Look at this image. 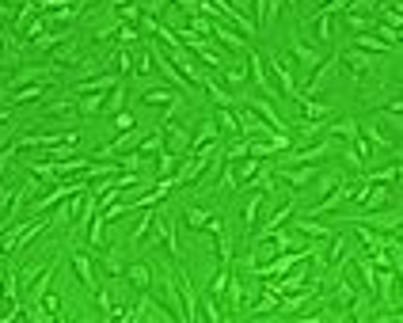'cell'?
<instances>
[{
  "instance_id": "13",
  "label": "cell",
  "mask_w": 403,
  "mask_h": 323,
  "mask_svg": "<svg viewBox=\"0 0 403 323\" xmlns=\"http://www.w3.org/2000/svg\"><path fill=\"white\" fill-rule=\"evenodd\" d=\"M202 88H206V92H209V99H213V103H217V107H232V92H225V88H221V84H217V80H213V76H206V80H202Z\"/></svg>"
},
{
  "instance_id": "16",
  "label": "cell",
  "mask_w": 403,
  "mask_h": 323,
  "mask_svg": "<svg viewBox=\"0 0 403 323\" xmlns=\"http://www.w3.org/2000/svg\"><path fill=\"white\" fill-rule=\"evenodd\" d=\"M221 76H225V84H229V88H240L251 73H248V69H240V65H221Z\"/></svg>"
},
{
  "instance_id": "17",
  "label": "cell",
  "mask_w": 403,
  "mask_h": 323,
  "mask_svg": "<svg viewBox=\"0 0 403 323\" xmlns=\"http://www.w3.org/2000/svg\"><path fill=\"white\" fill-rule=\"evenodd\" d=\"M134 110H126V107H122V110H115V122H111V129H115V134H126V129H134Z\"/></svg>"
},
{
  "instance_id": "1",
  "label": "cell",
  "mask_w": 403,
  "mask_h": 323,
  "mask_svg": "<svg viewBox=\"0 0 403 323\" xmlns=\"http://www.w3.org/2000/svg\"><path fill=\"white\" fill-rule=\"evenodd\" d=\"M339 54H343V65L350 69V76L358 80V88H384L381 73H376V65H373V54H365V50H358V46H346V50H339Z\"/></svg>"
},
{
  "instance_id": "18",
  "label": "cell",
  "mask_w": 403,
  "mask_h": 323,
  "mask_svg": "<svg viewBox=\"0 0 403 323\" xmlns=\"http://www.w3.org/2000/svg\"><path fill=\"white\" fill-rule=\"evenodd\" d=\"M0 296H4V289H0Z\"/></svg>"
},
{
  "instance_id": "2",
  "label": "cell",
  "mask_w": 403,
  "mask_h": 323,
  "mask_svg": "<svg viewBox=\"0 0 403 323\" xmlns=\"http://www.w3.org/2000/svg\"><path fill=\"white\" fill-rule=\"evenodd\" d=\"M76 194H84V182H65V187H57V190H46V194H38L31 202V213H38V209H54V206L65 202V198H76Z\"/></svg>"
},
{
  "instance_id": "15",
  "label": "cell",
  "mask_w": 403,
  "mask_h": 323,
  "mask_svg": "<svg viewBox=\"0 0 403 323\" xmlns=\"http://www.w3.org/2000/svg\"><path fill=\"white\" fill-rule=\"evenodd\" d=\"M80 57H84V54H80V46H76L73 38H69V42H61V50L54 54L57 65H73V61H80Z\"/></svg>"
},
{
  "instance_id": "9",
  "label": "cell",
  "mask_w": 403,
  "mask_h": 323,
  "mask_svg": "<svg viewBox=\"0 0 403 323\" xmlns=\"http://www.w3.org/2000/svg\"><path fill=\"white\" fill-rule=\"evenodd\" d=\"M331 38H335V23H331L327 12H320L316 23H312V42L316 46H331Z\"/></svg>"
},
{
  "instance_id": "4",
  "label": "cell",
  "mask_w": 403,
  "mask_h": 323,
  "mask_svg": "<svg viewBox=\"0 0 403 323\" xmlns=\"http://www.w3.org/2000/svg\"><path fill=\"white\" fill-rule=\"evenodd\" d=\"M126 278L129 285H134V293H153V266L141 263V259H129L126 263Z\"/></svg>"
},
{
  "instance_id": "8",
  "label": "cell",
  "mask_w": 403,
  "mask_h": 323,
  "mask_svg": "<svg viewBox=\"0 0 403 323\" xmlns=\"http://www.w3.org/2000/svg\"><path fill=\"white\" fill-rule=\"evenodd\" d=\"M289 229H297V232H304V236H309V240H331V229H327V224H316V221H312V217H293V224H289Z\"/></svg>"
},
{
  "instance_id": "3",
  "label": "cell",
  "mask_w": 403,
  "mask_h": 323,
  "mask_svg": "<svg viewBox=\"0 0 403 323\" xmlns=\"http://www.w3.org/2000/svg\"><path fill=\"white\" fill-rule=\"evenodd\" d=\"M92 263H95V259L87 255V251H80V247L73 251V274H76V282H80L84 289H87V293L95 296V289H99V278H95V270H92Z\"/></svg>"
},
{
  "instance_id": "5",
  "label": "cell",
  "mask_w": 403,
  "mask_h": 323,
  "mask_svg": "<svg viewBox=\"0 0 403 323\" xmlns=\"http://www.w3.org/2000/svg\"><path fill=\"white\" fill-rule=\"evenodd\" d=\"M316 175H320V168H312V164H293V168L278 171V182H285L289 190H297V187H309Z\"/></svg>"
},
{
  "instance_id": "7",
  "label": "cell",
  "mask_w": 403,
  "mask_h": 323,
  "mask_svg": "<svg viewBox=\"0 0 403 323\" xmlns=\"http://www.w3.org/2000/svg\"><path fill=\"white\" fill-rule=\"evenodd\" d=\"M141 103H145V107H171V110L183 107V99L171 88H145L141 92Z\"/></svg>"
},
{
  "instance_id": "12",
  "label": "cell",
  "mask_w": 403,
  "mask_h": 323,
  "mask_svg": "<svg viewBox=\"0 0 403 323\" xmlns=\"http://www.w3.org/2000/svg\"><path fill=\"white\" fill-rule=\"evenodd\" d=\"M293 57L304 61V65H316V61H320V46H316V42H304L301 34H293Z\"/></svg>"
},
{
  "instance_id": "14",
  "label": "cell",
  "mask_w": 403,
  "mask_h": 323,
  "mask_svg": "<svg viewBox=\"0 0 403 323\" xmlns=\"http://www.w3.org/2000/svg\"><path fill=\"white\" fill-rule=\"evenodd\" d=\"M175 164H179V160H175V152L164 145L160 148V160H156V179H171L175 175Z\"/></svg>"
},
{
  "instance_id": "10",
  "label": "cell",
  "mask_w": 403,
  "mask_h": 323,
  "mask_svg": "<svg viewBox=\"0 0 403 323\" xmlns=\"http://www.w3.org/2000/svg\"><path fill=\"white\" fill-rule=\"evenodd\" d=\"M350 46H358V50H365V54H388V50H396L392 42H384V38H376V34H354V42Z\"/></svg>"
},
{
  "instance_id": "11",
  "label": "cell",
  "mask_w": 403,
  "mask_h": 323,
  "mask_svg": "<svg viewBox=\"0 0 403 323\" xmlns=\"http://www.w3.org/2000/svg\"><path fill=\"white\" fill-rule=\"evenodd\" d=\"M343 251H346V236L343 232H331V243H327V251H323V270H331V266L343 263Z\"/></svg>"
},
{
  "instance_id": "6",
  "label": "cell",
  "mask_w": 403,
  "mask_h": 323,
  "mask_svg": "<svg viewBox=\"0 0 403 323\" xmlns=\"http://www.w3.org/2000/svg\"><path fill=\"white\" fill-rule=\"evenodd\" d=\"M243 103H248V107L255 110V115H259L262 122H267L270 129H278V134H289V122H285L282 115H278V110H274V103H270V99H243Z\"/></svg>"
}]
</instances>
